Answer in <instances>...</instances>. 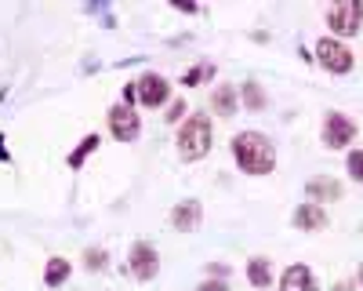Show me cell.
<instances>
[{
	"label": "cell",
	"instance_id": "obj_1",
	"mask_svg": "<svg viewBox=\"0 0 363 291\" xmlns=\"http://www.w3.org/2000/svg\"><path fill=\"white\" fill-rule=\"evenodd\" d=\"M233 157L247 175H269L277 168V150L262 131H240L233 138Z\"/></svg>",
	"mask_w": 363,
	"mask_h": 291
},
{
	"label": "cell",
	"instance_id": "obj_2",
	"mask_svg": "<svg viewBox=\"0 0 363 291\" xmlns=\"http://www.w3.org/2000/svg\"><path fill=\"white\" fill-rule=\"evenodd\" d=\"M211 138H215V131H211L207 116H193V121H186L182 131H178V153H182V160L207 157L211 153Z\"/></svg>",
	"mask_w": 363,
	"mask_h": 291
},
{
	"label": "cell",
	"instance_id": "obj_3",
	"mask_svg": "<svg viewBox=\"0 0 363 291\" xmlns=\"http://www.w3.org/2000/svg\"><path fill=\"white\" fill-rule=\"evenodd\" d=\"M359 22H363V4L359 0H342V4L327 8V26L335 29L338 37H356Z\"/></svg>",
	"mask_w": 363,
	"mask_h": 291
},
{
	"label": "cell",
	"instance_id": "obj_4",
	"mask_svg": "<svg viewBox=\"0 0 363 291\" xmlns=\"http://www.w3.org/2000/svg\"><path fill=\"white\" fill-rule=\"evenodd\" d=\"M316 62L330 73H349L352 70V51L335 37H323V40H316Z\"/></svg>",
	"mask_w": 363,
	"mask_h": 291
},
{
	"label": "cell",
	"instance_id": "obj_5",
	"mask_svg": "<svg viewBox=\"0 0 363 291\" xmlns=\"http://www.w3.org/2000/svg\"><path fill=\"white\" fill-rule=\"evenodd\" d=\"M135 92H138V102H142L145 109H157V106L167 102L171 84H167V77H160V73H142V77L135 80Z\"/></svg>",
	"mask_w": 363,
	"mask_h": 291
},
{
	"label": "cell",
	"instance_id": "obj_6",
	"mask_svg": "<svg viewBox=\"0 0 363 291\" xmlns=\"http://www.w3.org/2000/svg\"><path fill=\"white\" fill-rule=\"evenodd\" d=\"M356 138V124L349 121L345 113H327V121H323V142H327V150H345V146Z\"/></svg>",
	"mask_w": 363,
	"mask_h": 291
},
{
	"label": "cell",
	"instance_id": "obj_7",
	"mask_svg": "<svg viewBox=\"0 0 363 291\" xmlns=\"http://www.w3.org/2000/svg\"><path fill=\"white\" fill-rule=\"evenodd\" d=\"M109 131H113V138H120V142H135L138 131H142L135 109L124 106V102H116V106L109 109Z\"/></svg>",
	"mask_w": 363,
	"mask_h": 291
},
{
	"label": "cell",
	"instance_id": "obj_8",
	"mask_svg": "<svg viewBox=\"0 0 363 291\" xmlns=\"http://www.w3.org/2000/svg\"><path fill=\"white\" fill-rule=\"evenodd\" d=\"M157 270H160V258H157V248L153 244H135L131 248V273L138 277V280H153L157 277Z\"/></svg>",
	"mask_w": 363,
	"mask_h": 291
},
{
	"label": "cell",
	"instance_id": "obj_9",
	"mask_svg": "<svg viewBox=\"0 0 363 291\" xmlns=\"http://www.w3.org/2000/svg\"><path fill=\"white\" fill-rule=\"evenodd\" d=\"M280 291H320V287H316L313 270L298 262V266H287V273L280 277Z\"/></svg>",
	"mask_w": 363,
	"mask_h": 291
},
{
	"label": "cell",
	"instance_id": "obj_10",
	"mask_svg": "<svg viewBox=\"0 0 363 291\" xmlns=\"http://www.w3.org/2000/svg\"><path fill=\"white\" fill-rule=\"evenodd\" d=\"M294 226L298 229H309V233H316V229H323L327 226V212L320 208V204H301V208L294 212Z\"/></svg>",
	"mask_w": 363,
	"mask_h": 291
},
{
	"label": "cell",
	"instance_id": "obj_11",
	"mask_svg": "<svg viewBox=\"0 0 363 291\" xmlns=\"http://www.w3.org/2000/svg\"><path fill=\"white\" fill-rule=\"evenodd\" d=\"M171 226L182 229V233H189L200 226V204L196 200H186V204H178V208L171 212Z\"/></svg>",
	"mask_w": 363,
	"mask_h": 291
},
{
	"label": "cell",
	"instance_id": "obj_12",
	"mask_svg": "<svg viewBox=\"0 0 363 291\" xmlns=\"http://www.w3.org/2000/svg\"><path fill=\"white\" fill-rule=\"evenodd\" d=\"M247 280H251L255 287H269V284H272V262L262 258V255H255V258L247 262Z\"/></svg>",
	"mask_w": 363,
	"mask_h": 291
},
{
	"label": "cell",
	"instance_id": "obj_13",
	"mask_svg": "<svg viewBox=\"0 0 363 291\" xmlns=\"http://www.w3.org/2000/svg\"><path fill=\"white\" fill-rule=\"evenodd\" d=\"M309 197H313V204L338 200V197H342V186H338L335 179H313V182H309Z\"/></svg>",
	"mask_w": 363,
	"mask_h": 291
},
{
	"label": "cell",
	"instance_id": "obj_14",
	"mask_svg": "<svg viewBox=\"0 0 363 291\" xmlns=\"http://www.w3.org/2000/svg\"><path fill=\"white\" fill-rule=\"evenodd\" d=\"M66 280H69V262L66 258H51L48 270H44V284L48 287H58V284H66Z\"/></svg>",
	"mask_w": 363,
	"mask_h": 291
},
{
	"label": "cell",
	"instance_id": "obj_15",
	"mask_svg": "<svg viewBox=\"0 0 363 291\" xmlns=\"http://www.w3.org/2000/svg\"><path fill=\"white\" fill-rule=\"evenodd\" d=\"M211 106H215L218 116H233L236 113V87H218L215 99H211Z\"/></svg>",
	"mask_w": 363,
	"mask_h": 291
},
{
	"label": "cell",
	"instance_id": "obj_16",
	"mask_svg": "<svg viewBox=\"0 0 363 291\" xmlns=\"http://www.w3.org/2000/svg\"><path fill=\"white\" fill-rule=\"evenodd\" d=\"M99 146H102V142H99V135H84V138H80V146L69 153V168H80V164L87 160V153H95Z\"/></svg>",
	"mask_w": 363,
	"mask_h": 291
},
{
	"label": "cell",
	"instance_id": "obj_17",
	"mask_svg": "<svg viewBox=\"0 0 363 291\" xmlns=\"http://www.w3.org/2000/svg\"><path fill=\"white\" fill-rule=\"evenodd\" d=\"M240 95H244V106L247 109H265V95H262L258 84H244V87H240Z\"/></svg>",
	"mask_w": 363,
	"mask_h": 291
},
{
	"label": "cell",
	"instance_id": "obj_18",
	"mask_svg": "<svg viewBox=\"0 0 363 291\" xmlns=\"http://www.w3.org/2000/svg\"><path fill=\"white\" fill-rule=\"evenodd\" d=\"M207 77H215V66H196V70H189L186 73V80H182V84H186V87H193V84H200V80H207Z\"/></svg>",
	"mask_w": 363,
	"mask_h": 291
},
{
	"label": "cell",
	"instance_id": "obj_19",
	"mask_svg": "<svg viewBox=\"0 0 363 291\" xmlns=\"http://www.w3.org/2000/svg\"><path fill=\"white\" fill-rule=\"evenodd\" d=\"M345 168H349V175H352L356 182H363V150H352L349 160H345Z\"/></svg>",
	"mask_w": 363,
	"mask_h": 291
},
{
	"label": "cell",
	"instance_id": "obj_20",
	"mask_svg": "<svg viewBox=\"0 0 363 291\" xmlns=\"http://www.w3.org/2000/svg\"><path fill=\"white\" fill-rule=\"evenodd\" d=\"M84 258H87V270H102L106 266V251H87Z\"/></svg>",
	"mask_w": 363,
	"mask_h": 291
},
{
	"label": "cell",
	"instance_id": "obj_21",
	"mask_svg": "<svg viewBox=\"0 0 363 291\" xmlns=\"http://www.w3.org/2000/svg\"><path fill=\"white\" fill-rule=\"evenodd\" d=\"M182 116H186V102H182V99H178V102L171 106V113H167V121H171V124H178V121H182Z\"/></svg>",
	"mask_w": 363,
	"mask_h": 291
},
{
	"label": "cell",
	"instance_id": "obj_22",
	"mask_svg": "<svg viewBox=\"0 0 363 291\" xmlns=\"http://www.w3.org/2000/svg\"><path fill=\"white\" fill-rule=\"evenodd\" d=\"M196 291H229V284H222V280H203Z\"/></svg>",
	"mask_w": 363,
	"mask_h": 291
},
{
	"label": "cell",
	"instance_id": "obj_23",
	"mask_svg": "<svg viewBox=\"0 0 363 291\" xmlns=\"http://www.w3.org/2000/svg\"><path fill=\"white\" fill-rule=\"evenodd\" d=\"M0 160H8V153H4V138H0Z\"/></svg>",
	"mask_w": 363,
	"mask_h": 291
},
{
	"label": "cell",
	"instance_id": "obj_24",
	"mask_svg": "<svg viewBox=\"0 0 363 291\" xmlns=\"http://www.w3.org/2000/svg\"><path fill=\"white\" fill-rule=\"evenodd\" d=\"M359 280H363V266H359Z\"/></svg>",
	"mask_w": 363,
	"mask_h": 291
}]
</instances>
